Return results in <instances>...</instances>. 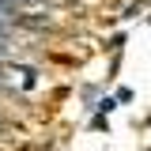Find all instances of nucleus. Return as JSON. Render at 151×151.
I'll return each mask as SVG.
<instances>
[{
	"label": "nucleus",
	"instance_id": "nucleus-1",
	"mask_svg": "<svg viewBox=\"0 0 151 151\" xmlns=\"http://www.w3.org/2000/svg\"><path fill=\"white\" fill-rule=\"evenodd\" d=\"M98 110H102V113H110V110H117V102H113V98H102V102H98Z\"/></svg>",
	"mask_w": 151,
	"mask_h": 151
},
{
	"label": "nucleus",
	"instance_id": "nucleus-2",
	"mask_svg": "<svg viewBox=\"0 0 151 151\" xmlns=\"http://www.w3.org/2000/svg\"><path fill=\"white\" fill-rule=\"evenodd\" d=\"M121 45H125V34H113V38H110V45H106V49H121Z\"/></svg>",
	"mask_w": 151,
	"mask_h": 151
}]
</instances>
